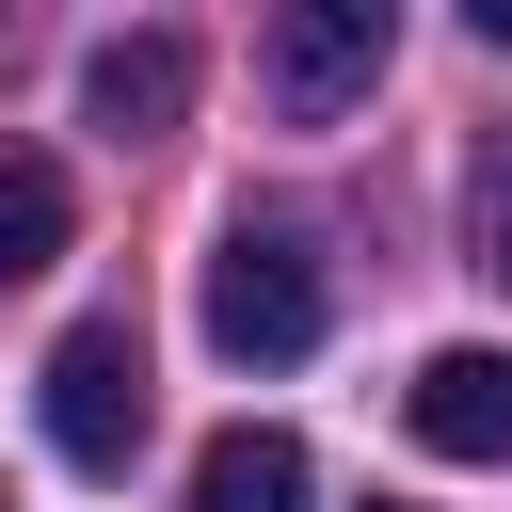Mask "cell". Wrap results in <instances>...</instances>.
I'll list each match as a JSON object with an SVG mask.
<instances>
[{"instance_id": "1", "label": "cell", "mask_w": 512, "mask_h": 512, "mask_svg": "<svg viewBox=\"0 0 512 512\" xmlns=\"http://www.w3.org/2000/svg\"><path fill=\"white\" fill-rule=\"evenodd\" d=\"M208 352H240V368L320 352V256L288 224H224V256H208Z\"/></svg>"}, {"instance_id": "2", "label": "cell", "mask_w": 512, "mask_h": 512, "mask_svg": "<svg viewBox=\"0 0 512 512\" xmlns=\"http://www.w3.org/2000/svg\"><path fill=\"white\" fill-rule=\"evenodd\" d=\"M48 448H64L80 480H112V464L144 448V336H128V320H64V336H48Z\"/></svg>"}, {"instance_id": "3", "label": "cell", "mask_w": 512, "mask_h": 512, "mask_svg": "<svg viewBox=\"0 0 512 512\" xmlns=\"http://www.w3.org/2000/svg\"><path fill=\"white\" fill-rule=\"evenodd\" d=\"M384 48H400V16H384V0H288L256 80H272V112H288V128H336V112L384 80Z\"/></svg>"}, {"instance_id": "4", "label": "cell", "mask_w": 512, "mask_h": 512, "mask_svg": "<svg viewBox=\"0 0 512 512\" xmlns=\"http://www.w3.org/2000/svg\"><path fill=\"white\" fill-rule=\"evenodd\" d=\"M400 432L432 448V464H512V352H432L416 384H400Z\"/></svg>"}, {"instance_id": "5", "label": "cell", "mask_w": 512, "mask_h": 512, "mask_svg": "<svg viewBox=\"0 0 512 512\" xmlns=\"http://www.w3.org/2000/svg\"><path fill=\"white\" fill-rule=\"evenodd\" d=\"M192 80H208V64H192V32H112V48L80 64V112H96L112 144H160V128L192 112Z\"/></svg>"}, {"instance_id": "6", "label": "cell", "mask_w": 512, "mask_h": 512, "mask_svg": "<svg viewBox=\"0 0 512 512\" xmlns=\"http://www.w3.org/2000/svg\"><path fill=\"white\" fill-rule=\"evenodd\" d=\"M192 512H304V448L288 432H208V464H192Z\"/></svg>"}, {"instance_id": "7", "label": "cell", "mask_w": 512, "mask_h": 512, "mask_svg": "<svg viewBox=\"0 0 512 512\" xmlns=\"http://www.w3.org/2000/svg\"><path fill=\"white\" fill-rule=\"evenodd\" d=\"M64 224H80V192H64V160H32V144H0V288H32V272L64 256Z\"/></svg>"}, {"instance_id": "8", "label": "cell", "mask_w": 512, "mask_h": 512, "mask_svg": "<svg viewBox=\"0 0 512 512\" xmlns=\"http://www.w3.org/2000/svg\"><path fill=\"white\" fill-rule=\"evenodd\" d=\"M464 240H480V272L512 288V128L480 144V176H464Z\"/></svg>"}, {"instance_id": "9", "label": "cell", "mask_w": 512, "mask_h": 512, "mask_svg": "<svg viewBox=\"0 0 512 512\" xmlns=\"http://www.w3.org/2000/svg\"><path fill=\"white\" fill-rule=\"evenodd\" d=\"M464 32H480V48H496V64H512V0H480V16H464Z\"/></svg>"}, {"instance_id": "10", "label": "cell", "mask_w": 512, "mask_h": 512, "mask_svg": "<svg viewBox=\"0 0 512 512\" xmlns=\"http://www.w3.org/2000/svg\"><path fill=\"white\" fill-rule=\"evenodd\" d=\"M384 512H400V496H384Z\"/></svg>"}]
</instances>
